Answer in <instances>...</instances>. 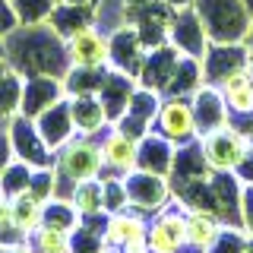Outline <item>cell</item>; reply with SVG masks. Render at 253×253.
<instances>
[{"label": "cell", "mask_w": 253, "mask_h": 253, "mask_svg": "<svg viewBox=\"0 0 253 253\" xmlns=\"http://www.w3.org/2000/svg\"><path fill=\"white\" fill-rule=\"evenodd\" d=\"M70 203L83 218H95V215H105V180L101 177H89V180H79L70 193Z\"/></svg>", "instance_id": "obj_19"}, {"label": "cell", "mask_w": 253, "mask_h": 253, "mask_svg": "<svg viewBox=\"0 0 253 253\" xmlns=\"http://www.w3.org/2000/svg\"><path fill=\"white\" fill-rule=\"evenodd\" d=\"M67 89H63L60 76H26L22 79V101H19V114H26L35 121L44 108H51L57 98H63Z\"/></svg>", "instance_id": "obj_13"}, {"label": "cell", "mask_w": 253, "mask_h": 253, "mask_svg": "<svg viewBox=\"0 0 253 253\" xmlns=\"http://www.w3.org/2000/svg\"><path fill=\"white\" fill-rule=\"evenodd\" d=\"M149 253H180L187 250V212L165 206L149 221Z\"/></svg>", "instance_id": "obj_8"}, {"label": "cell", "mask_w": 253, "mask_h": 253, "mask_svg": "<svg viewBox=\"0 0 253 253\" xmlns=\"http://www.w3.org/2000/svg\"><path fill=\"white\" fill-rule=\"evenodd\" d=\"M218 92L225 95V101H228L231 121L234 117L253 121V70H250V63L247 67H237L234 73H228L218 83Z\"/></svg>", "instance_id": "obj_14"}, {"label": "cell", "mask_w": 253, "mask_h": 253, "mask_svg": "<svg viewBox=\"0 0 253 253\" xmlns=\"http://www.w3.org/2000/svg\"><path fill=\"white\" fill-rule=\"evenodd\" d=\"M101 158H105V171L117 174H130L139 165V139H133L130 133H124L121 126L111 124L105 133H101Z\"/></svg>", "instance_id": "obj_10"}, {"label": "cell", "mask_w": 253, "mask_h": 253, "mask_svg": "<svg viewBox=\"0 0 253 253\" xmlns=\"http://www.w3.org/2000/svg\"><path fill=\"white\" fill-rule=\"evenodd\" d=\"M101 174H105V158H101L98 136H83V133H76V136L70 142H63L57 149V155H54V177H57V187L67 184V200H70V193H73V187L79 180L101 177Z\"/></svg>", "instance_id": "obj_2"}, {"label": "cell", "mask_w": 253, "mask_h": 253, "mask_svg": "<svg viewBox=\"0 0 253 253\" xmlns=\"http://www.w3.org/2000/svg\"><path fill=\"white\" fill-rule=\"evenodd\" d=\"M105 237H101V228H85L83 218L76 221L73 228V250L70 253H105Z\"/></svg>", "instance_id": "obj_22"}, {"label": "cell", "mask_w": 253, "mask_h": 253, "mask_svg": "<svg viewBox=\"0 0 253 253\" xmlns=\"http://www.w3.org/2000/svg\"><path fill=\"white\" fill-rule=\"evenodd\" d=\"M70 95V117H73L76 133L83 136H101L111 126V117L101 105L98 92H67Z\"/></svg>", "instance_id": "obj_11"}, {"label": "cell", "mask_w": 253, "mask_h": 253, "mask_svg": "<svg viewBox=\"0 0 253 253\" xmlns=\"http://www.w3.org/2000/svg\"><path fill=\"white\" fill-rule=\"evenodd\" d=\"M190 101H193V114H196V124H200V133L215 130L221 124H231V111H228V101L218 92V85L203 83L200 89L190 95Z\"/></svg>", "instance_id": "obj_16"}, {"label": "cell", "mask_w": 253, "mask_h": 253, "mask_svg": "<svg viewBox=\"0 0 253 253\" xmlns=\"http://www.w3.org/2000/svg\"><path fill=\"white\" fill-rule=\"evenodd\" d=\"M19 29V16L13 10V0H0V35H10V32Z\"/></svg>", "instance_id": "obj_24"}, {"label": "cell", "mask_w": 253, "mask_h": 253, "mask_svg": "<svg viewBox=\"0 0 253 253\" xmlns=\"http://www.w3.org/2000/svg\"><path fill=\"white\" fill-rule=\"evenodd\" d=\"M196 142H200L203 162L212 174H237L253 149V133H247L244 126H237L231 121L215 126V130L200 133Z\"/></svg>", "instance_id": "obj_1"}, {"label": "cell", "mask_w": 253, "mask_h": 253, "mask_svg": "<svg viewBox=\"0 0 253 253\" xmlns=\"http://www.w3.org/2000/svg\"><path fill=\"white\" fill-rule=\"evenodd\" d=\"M241 228L253 231V180L241 187Z\"/></svg>", "instance_id": "obj_23"}, {"label": "cell", "mask_w": 253, "mask_h": 253, "mask_svg": "<svg viewBox=\"0 0 253 253\" xmlns=\"http://www.w3.org/2000/svg\"><path fill=\"white\" fill-rule=\"evenodd\" d=\"M244 253H253V231H247V250Z\"/></svg>", "instance_id": "obj_29"}, {"label": "cell", "mask_w": 253, "mask_h": 253, "mask_svg": "<svg viewBox=\"0 0 253 253\" xmlns=\"http://www.w3.org/2000/svg\"><path fill=\"white\" fill-rule=\"evenodd\" d=\"M63 42H67L70 67H79V70H105L108 63H111V38L95 26V22L79 26L76 32H70Z\"/></svg>", "instance_id": "obj_6"}, {"label": "cell", "mask_w": 253, "mask_h": 253, "mask_svg": "<svg viewBox=\"0 0 253 253\" xmlns=\"http://www.w3.org/2000/svg\"><path fill=\"white\" fill-rule=\"evenodd\" d=\"M44 209H47V200L35 196L32 190H29V193H19L16 200H10V221H13V228H19L26 237H32L35 228L44 225Z\"/></svg>", "instance_id": "obj_18"}, {"label": "cell", "mask_w": 253, "mask_h": 253, "mask_svg": "<svg viewBox=\"0 0 253 253\" xmlns=\"http://www.w3.org/2000/svg\"><path fill=\"white\" fill-rule=\"evenodd\" d=\"M146 231H149V221L136 209L111 212V215L105 218V225H101V237H105L108 250H121L124 244L136 241V237H146Z\"/></svg>", "instance_id": "obj_15"}, {"label": "cell", "mask_w": 253, "mask_h": 253, "mask_svg": "<svg viewBox=\"0 0 253 253\" xmlns=\"http://www.w3.org/2000/svg\"><path fill=\"white\" fill-rule=\"evenodd\" d=\"M168 44H174L184 57H200L209 47V35L203 29V19L193 6H184L171 16V26H168Z\"/></svg>", "instance_id": "obj_9"}, {"label": "cell", "mask_w": 253, "mask_h": 253, "mask_svg": "<svg viewBox=\"0 0 253 253\" xmlns=\"http://www.w3.org/2000/svg\"><path fill=\"white\" fill-rule=\"evenodd\" d=\"M32 174H35V168H32L29 162H22V158L13 155L10 162H6V168L0 171V196H6V200H16L19 193H29Z\"/></svg>", "instance_id": "obj_20"}, {"label": "cell", "mask_w": 253, "mask_h": 253, "mask_svg": "<svg viewBox=\"0 0 253 253\" xmlns=\"http://www.w3.org/2000/svg\"><path fill=\"white\" fill-rule=\"evenodd\" d=\"M209 42H244L250 29V6L247 0H193Z\"/></svg>", "instance_id": "obj_3"}, {"label": "cell", "mask_w": 253, "mask_h": 253, "mask_svg": "<svg viewBox=\"0 0 253 253\" xmlns=\"http://www.w3.org/2000/svg\"><path fill=\"white\" fill-rule=\"evenodd\" d=\"M35 126L42 133V139L47 142L51 152H57L63 142H70L76 136V126H73V117H70V95L57 98L51 108H44L42 114L35 117Z\"/></svg>", "instance_id": "obj_12"}, {"label": "cell", "mask_w": 253, "mask_h": 253, "mask_svg": "<svg viewBox=\"0 0 253 253\" xmlns=\"http://www.w3.org/2000/svg\"><path fill=\"white\" fill-rule=\"evenodd\" d=\"M184 212H187V250L209 253V247L225 228V221L212 209H203V206H193V209H184Z\"/></svg>", "instance_id": "obj_17"}, {"label": "cell", "mask_w": 253, "mask_h": 253, "mask_svg": "<svg viewBox=\"0 0 253 253\" xmlns=\"http://www.w3.org/2000/svg\"><path fill=\"white\" fill-rule=\"evenodd\" d=\"M3 60H6V38L0 35V63H3Z\"/></svg>", "instance_id": "obj_28"}, {"label": "cell", "mask_w": 253, "mask_h": 253, "mask_svg": "<svg viewBox=\"0 0 253 253\" xmlns=\"http://www.w3.org/2000/svg\"><path fill=\"white\" fill-rule=\"evenodd\" d=\"M152 130L162 133L165 139H171L174 146H187V142L200 139V124H196L190 95H165Z\"/></svg>", "instance_id": "obj_4"}, {"label": "cell", "mask_w": 253, "mask_h": 253, "mask_svg": "<svg viewBox=\"0 0 253 253\" xmlns=\"http://www.w3.org/2000/svg\"><path fill=\"white\" fill-rule=\"evenodd\" d=\"M244 44H247L250 54H253V16H250V29H247V38H244Z\"/></svg>", "instance_id": "obj_27"}, {"label": "cell", "mask_w": 253, "mask_h": 253, "mask_svg": "<svg viewBox=\"0 0 253 253\" xmlns=\"http://www.w3.org/2000/svg\"><path fill=\"white\" fill-rule=\"evenodd\" d=\"M3 63H6V60H3ZM3 63H0V70H3Z\"/></svg>", "instance_id": "obj_31"}, {"label": "cell", "mask_w": 253, "mask_h": 253, "mask_svg": "<svg viewBox=\"0 0 253 253\" xmlns=\"http://www.w3.org/2000/svg\"><path fill=\"white\" fill-rule=\"evenodd\" d=\"M29 244L38 253H70V250H73V228L42 225V228H35V231H32Z\"/></svg>", "instance_id": "obj_21"}, {"label": "cell", "mask_w": 253, "mask_h": 253, "mask_svg": "<svg viewBox=\"0 0 253 253\" xmlns=\"http://www.w3.org/2000/svg\"><path fill=\"white\" fill-rule=\"evenodd\" d=\"M250 70H253V57H250Z\"/></svg>", "instance_id": "obj_30"}, {"label": "cell", "mask_w": 253, "mask_h": 253, "mask_svg": "<svg viewBox=\"0 0 253 253\" xmlns=\"http://www.w3.org/2000/svg\"><path fill=\"white\" fill-rule=\"evenodd\" d=\"M124 187H126V203H130V209L142 212V215H155V212H162L165 206H171V180H168V174L133 168L130 174H124Z\"/></svg>", "instance_id": "obj_5"}, {"label": "cell", "mask_w": 253, "mask_h": 253, "mask_svg": "<svg viewBox=\"0 0 253 253\" xmlns=\"http://www.w3.org/2000/svg\"><path fill=\"white\" fill-rule=\"evenodd\" d=\"M10 253H38V250L26 241V244H16V247H10Z\"/></svg>", "instance_id": "obj_26"}, {"label": "cell", "mask_w": 253, "mask_h": 253, "mask_svg": "<svg viewBox=\"0 0 253 253\" xmlns=\"http://www.w3.org/2000/svg\"><path fill=\"white\" fill-rule=\"evenodd\" d=\"M13 158V146H10V133H6V124L0 126V171L6 168V162Z\"/></svg>", "instance_id": "obj_25"}, {"label": "cell", "mask_w": 253, "mask_h": 253, "mask_svg": "<svg viewBox=\"0 0 253 253\" xmlns=\"http://www.w3.org/2000/svg\"><path fill=\"white\" fill-rule=\"evenodd\" d=\"M6 133H10V146H13V155L22 158V162H29L32 168H51L54 165V155L47 149V142L42 139V133H38V126L32 117L26 114H13L10 121H6Z\"/></svg>", "instance_id": "obj_7"}]
</instances>
